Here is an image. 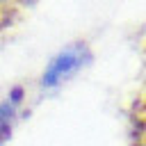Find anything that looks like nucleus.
<instances>
[{
  "label": "nucleus",
  "mask_w": 146,
  "mask_h": 146,
  "mask_svg": "<svg viewBox=\"0 0 146 146\" xmlns=\"http://www.w3.org/2000/svg\"><path fill=\"white\" fill-rule=\"evenodd\" d=\"M80 62H82V55H78V52H64V55H59V57L52 62V66L48 68L43 82H46V84H52V82L62 80L64 75L73 73V71L80 66Z\"/></svg>",
  "instance_id": "1"
},
{
  "label": "nucleus",
  "mask_w": 146,
  "mask_h": 146,
  "mask_svg": "<svg viewBox=\"0 0 146 146\" xmlns=\"http://www.w3.org/2000/svg\"><path fill=\"white\" fill-rule=\"evenodd\" d=\"M25 0H0V30L16 16V11L21 9Z\"/></svg>",
  "instance_id": "2"
}]
</instances>
